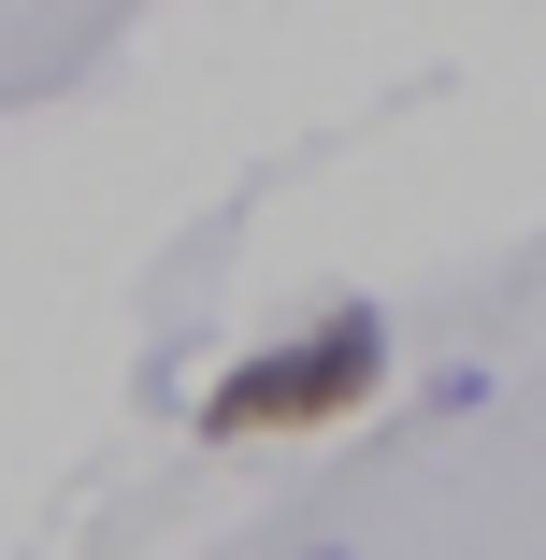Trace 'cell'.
Masks as SVG:
<instances>
[{
    "label": "cell",
    "mask_w": 546,
    "mask_h": 560,
    "mask_svg": "<svg viewBox=\"0 0 546 560\" xmlns=\"http://www.w3.org/2000/svg\"><path fill=\"white\" fill-rule=\"evenodd\" d=\"M388 388V316L374 302H332V316H302L288 346L231 360L201 388V445H259V431H346L360 402Z\"/></svg>",
    "instance_id": "6da1fadb"
},
{
    "label": "cell",
    "mask_w": 546,
    "mask_h": 560,
    "mask_svg": "<svg viewBox=\"0 0 546 560\" xmlns=\"http://www.w3.org/2000/svg\"><path fill=\"white\" fill-rule=\"evenodd\" d=\"M316 560H346V546H316Z\"/></svg>",
    "instance_id": "7a4b0ae2"
}]
</instances>
